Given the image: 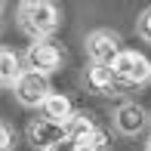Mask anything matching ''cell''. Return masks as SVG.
<instances>
[{
    "instance_id": "obj_5",
    "label": "cell",
    "mask_w": 151,
    "mask_h": 151,
    "mask_svg": "<svg viewBox=\"0 0 151 151\" xmlns=\"http://www.w3.org/2000/svg\"><path fill=\"white\" fill-rule=\"evenodd\" d=\"M25 62H28L31 71L43 74V77H50V74H56L62 68V50L52 40H37V43L28 46V52H25Z\"/></svg>"
},
{
    "instance_id": "obj_10",
    "label": "cell",
    "mask_w": 151,
    "mask_h": 151,
    "mask_svg": "<svg viewBox=\"0 0 151 151\" xmlns=\"http://www.w3.org/2000/svg\"><path fill=\"white\" fill-rule=\"evenodd\" d=\"M22 74H25V68H22L19 52L9 50V46H0V86H9L12 90Z\"/></svg>"
},
{
    "instance_id": "obj_17",
    "label": "cell",
    "mask_w": 151,
    "mask_h": 151,
    "mask_svg": "<svg viewBox=\"0 0 151 151\" xmlns=\"http://www.w3.org/2000/svg\"><path fill=\"white\" fill-rule=\"evenodd\" d=\"M148 151H151V139H148Z\"/></svg>"
},
{
    "instance_id": "obj_4",
    "label": "cell",
    "mask_w": 151,
    "mask_h": 151,
    "mask_svg": "<svg viewBox=\"0 0 151 151\" xmlns=\"http://www.w3.org/2000/svg\"><path fill=\"white\" fill-rule=\"evenodd\" d=\"M12 93H16L19 105H25V108H40L46 99H50L52 90H50V80H46L43 74L25 68V74L19 77V83L12 86Z\"/></svg>"
},
{
    "instance_id": "obj_14",
    "label": "cell",
    "mask_w": 151,
    "mask_h": 151,
    "mask_svg": "<svg viewBox=\"0 0 151 151\" xmlns=\"http://www.w3.org/2000/svg\"><path fill=\"white\" fill-rule=\"evenodd\" d=\"M105 145H108V136H105V129H99V133H96L93 139L86 142V148H93V151H102ZM80 148H83V145H80Z\"/></svg>"
},
{
    "instance_id": "obj_2",
    "label": "cell",
    "mask_w": 151,
    "mask_h": 151,
    "mask_svg": "<svg viewBox=\"0 0 151 151\" xmlns=\"http://www.w3.org/2000/svg\"><path fill=\"white\" fill-rule=\"evenodd\" d=\"M114 71V80L120 86H142L151 80V62L148 56H142L139 50H123L111 65Z\"/></svg>"
},
{
    "instance_id": "obj_13",
    "label": "cell",
    "mask_w": 151,
    "mask_h": 151,
    "mask_svg": "<svg viewBox=\"0 0 151 151\" xmlns=\"http://www.w3.org/2000/svg\"><path fill=\"white\" fill-rule=\"evenodd\" d=\"M12 145H16V136H12V129L6 127L3 120H0V151H12Z\"/></svg>"
},
{
    "instance_id": "obj_3",
    "label": "cell",
    "mask_w": 151,
    "mask_h": 151,
    "mask_svg": "<svg viewBox=\"0 0 151 151\" xmlns=\"http://www.w3.org/2000/svg\"><path fill=\"white\" fill-rule=\"evenodd\" d=\"M86 56H90L93 65H114V59L123 52V46H120V37L114 31H108V28H96L86 34Z\"/></svg>"
},
{
    "instance_id": "obj_9",
    "label": "cell",
    "mask_w": 151,
    "mask_h": 151,
    "mask_svg": "<svg viewBox=\"0 0 151 151\" xmlns=\"http://www.w3.org/2000/svg\"><path fill=\"white\" fill-rule=\"evenodd\" d=\"M40 111H43V120L59 123V127H65V123L74 117V105H71V99H68V96H62V93H50V99L40 105Z\"/></svg>"
},
{
    "instance_id": "obj_6",
    "label": "cell",
    "mask_w": 151,
    "mask_h": 151,
    "mask_svg": "<svg viewBox=\"0 0 151 151\" xmlns=\"http://www.w3.org/2000/svg\"><path fill=\"white\" fill-rule=\"evenodd\" d=\"M28 139H31V145H34V148L46 151V148L56 145V142L68 139V136H65V127H59V123H50V120L37 117V120H31V123H28Z\"/></svg>"
},
{
    "instance_id": "obj_8",
    "label": "cell",
    "mask_w": 151,
    "mask_h": 151,
    "mask_svg": "<svg viewBox=\"0 0 151 151\" xmlns=\"http://www.w3.org/2000/svg\"><path fill=\"white\" fill-rule=\"evenodd\" d=\"M96 133H99V127H96V120H93L86 111H74V117L65 123V136H68V139H71L77 148L86 145Z\"/></svg>"
},
{
    "instance_id": "obj_16",
    "label": "cell",
    "mask_w": 151,
    "mask_h": 151,
    "mask_svg": "<svg viewBox=\"0 0 151 151\" xmlns=\"http://www.w3.org/2000/svg\"><path fill=\"white\" fill-rule=\"evenodd\" d=\"M77 151H93V148H86V145H83V148H77Z\"/></svg>"
},
{
    "instance_id": "obj_7",
    "label": "cell",
    "mask_w": 151,
    "mask_h": 151,
    "mask_svg": "<svg viewBox=\"0 0 151 151\" xmlns=\"http://www.w3.org/2000/svg\"><path fill=\"white\" fill-rule=\"evenodd\" d=\"M145 123H151V117L145 114V108L136 105V102H127V105L117 108V114H114V127L120 129L123 136H136Z\"/></svg>"
},
{
    "instance_id": "obj_18",
    "label": "cell",
    "mask_w": 151,
    "mask_h": 151,
    "mask_svg": "<svg viewBox=\"0 0 151 151\" xmlns=\"http://www.w3.org/2000/svg\"><path fill=\"white\" fill-rule=\"evenodd\" d=\"M0 9H3V3H0Z\"/></svg>"
},
{
    "instance_id": "obj_12",
    "label": "cell",
    "mask_w": 151,
    "mask_h": 151,
    "mask_svg": "<svg viewBox=\"0 0 151 151\" xmlns=\"http://www.w3.org/2000/svg\"><path fill=\"white\" fill-rule=\"evenodd\" d=\"M136 31H139V37H142V40H148V43H151V9H145V12L139 16V25H136Z\"/></svg>"
},
{
    "instance_id": "obj_15",
    "label": "cell",
    "mask_w": 151,
    "mask_h": 151,
    "mask_svg": "<svg viewBox=\"0 0 151 151\" xmlns=\"http://www.w3.org/2000/svg\"><path fill=\"white\" fill-rule=\"evenodd\" d=\"M46 151H77V145H74L71 139H62V142H56V145L46 148Z\"/></svg>"
},
{
    "instance_id": "obj_11",
    "label": "cell",
    "mask_w": 151,
    "mask_h": 151,
    "mask_svg": "<svg viewBox=\"0 0 151 151\" xmlns=\"http://www.w3.org/2000/svg\"><path fill=\"white\" fill-rule=\"evenodd\" d=\"M86 86H90L93 93H99V96H108L114 86H117L111 65H90L86 68Z\"/></svg>"
},
{
    "instance_id": "obj_1",
    "label": "cell",
    "mask_w": 151,
    "mask_h": 151,
    "mask_svg": "<svg viewBox=\"0 0 151 151\" xmlns=\"http://www.w3.org/2000/svg\"><path fill=\"white\" fill-rule=\"evenodd\" d=\"M16 22H19V28L37 43V40H50L52 34L59 31L62 16H59V6L50 3V0H25L16 9Z\"/></svg>"
}]
</instances>
